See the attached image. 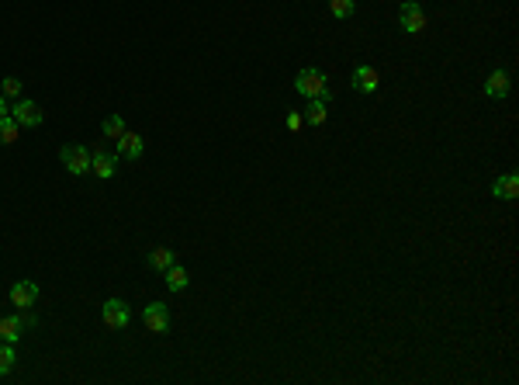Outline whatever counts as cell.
<instances>
[{"instance_id":"obj_3","label":"cell","mask_w":519,"mask_h":385,"mask_svg":"<svg viewBox=\"0 0 519 385\" xmlns=\"http://www.w3.org/2000/svg\"><path fill=\"white\" fill-rule=\"evenodd\" d=\"M90 171L108 181V177H115V171H118V157L108 146H97V149H90Z\"/></svg>"},{"instance_id":"obj_12","label":"cell","mask_w":519,"mask_h":385,"mask_svg":"<svg viewBox=\"0 0 519 385\" xmlns=\"http://www.w3.org/2000/svg\"><path fill=\"white\" fill-rule=\"evenodd\" d=\"M492 195L502 198V202H513V198L519 195V177L516 173H502V177H495V181H492Z\"/></svg>"},{"instance_id":"obj_22","label":"cell","mask_w":519,"mask_h":385,"mask_svg":"<svg viewBox=\"0 0 519 385\" xmlns=\"http://www.w3.org/2000/svg\"><path fill=\"white\" fill-rule=\"evenodd\" d=\"M287 128H291V132H298V128H301V115H298V111H291V115H287Z\"/></svg>"},{"instance_id":"obj_15","label":"cell","mask_w":519,"mask_h":385,"mask_svg":"<svg viewBox=\"0 0 519 385\" xmlns=\"http://www.w3.org/2000/svg\"><path fill=\"white\" fill-rule=\"evenodd\" d=\"M163 274H166V288H170V292H184V288L191 285V274H187V267H180V264L166 267Z\"/></svg>"},{"instance_id":"obj_17","label":"cell","mask_w":519,"mask_h":385,"mask_svg":"<svg viewBox=\"0 0 519 385\" xmlns=\"http://www.w3.org/2000/svg\"><path fill=\"white\" fill-rule=\"evenodd\" d=\"M18 132H21V126L7 115V118H0V146H11L14 139H18Z\"/></svg>"},{"instance_id":"obj_2","label":"cell","mask_w":519,"mask_h":385,"mask_svg":"<svg viewBox=\"0 0 519 385\" xmlns=\"http://www.w3.org/2000/svg\"><path fill=\"white\" fill-rule=\"evenodd\" d=\"M59 164H63L70 173L80 177V173L90 171V149H87V146H77V142H70V146L59 149Z\"/></svg>"},{"instance_id":"obj_18","label":"cell","mask_w":519,"mask_h":385,"mask_svg":"<svg viewBox=\"0 0 519 385\" xmlns=\"http://www.w3.org/2000/svg\"><path fill=\"white\" fill-rule=\"evenodd\" d=\"M329 11H332V18H339V21H346V18H354V11H357V4H354V0H329Z\"/></svg>"},{"instance_id":"obj_23","label":"cell","mask_w":519,"mask_h":385,"mask_svg":"<svg viewBox=\"0 0 519 385\" xmlns=\"http://www.w3.org/2000/svg\"><path fill=\"white\" fill-rule=\"evenodd\" d=\"M7 115H11V104H7V97L0 94V118H7Z\"/></svg>"},{"instance_id":"obj_21","label":"cell","mask_w":519,"mask_h":385,"mask_svg":"<svg viewBox=\"0 0 519 385\" xmlns=\"http://www.w3.org/2000/svg\"><path fill=\"white\" fill-rule=\"evenodd\" d=\"M0 94H4V97H18V94H21V80H18V77H7V80L0 84Z\"/></svg>"},{"instance_id":"obj_7","label":"cell","mask_w":519,"mask_h":385,"mask_svg":"<svg viewBox=\"0 0 519 385\" xmlns=\"http://www.w3.org/2000/svg\"><path fill=\"white\" fill-rule=\"evenodd\" d=\"M142 323L149 326V334H166V326H170V309H166V302H149V305L142 309Z\"/></svg>"},{"instance_id":"obj_1","label":"cell","mask_w":519,"mask_h":385,"mask_svg":"<svg viewBox=\"0 0 519 385\" xmlns=\"http://www.w3.org/2000/svg\"><path fill=\"white\" fill-rule=\"evenodd\" d=\"M294 90L301 94V97H325V101H332V90H329V77L315 70V66H305L298 77H294Z\"/></svg>"},{"instance_id":"obj_9","label":"cell","mask_w":519,"mask_h":385,"mask_svg":"<svg viewBox=\"0 0 519 385\" xmlns=\"http://www.w3.org/2000/svg\"><path fill=\"white\" fill-rule=\"evenodd\" d=\"M35 299H39V285L35 281H14L11 285V305L28 309V305H35Z\"/></svg>"},{"instance_id":"obj_14","label":"cell","mask_w":519,"mask_h":385,"mask_svg":"<svg viewBox=\"0 0 519 385\" xmlns=\"http://www.w3.org/2000/svg\"><path fill=\"white\" fill-rule=\"evenodd\" d=\"M325 118H329V101H325V97H312L301 122H305V126H322Z\"/></svg>"},{"instance_id":"obj_4","label":"cell","mask_w":519,"mask_h":385,"mask_svg":"<svg viewBox=\"0 0 519 385\" xmlns=\"http://www.w3.org/2000/svg\"><path fill=\"white\" fill-rule=\"evenodd\" d=\"M101 316H104V323H108L111 330H125V326L132 323V309H128L121 299H108V302H104Z\"/></svg>"},{"instance_id":"obj_13","label":"cell","mask_w":519,"mask_h":385,"mask_svg":"<svg viewBox=\"0 0 519 385\" xmlns=\"http://www.w3.org/2000/svg\"><path fill=\"white\" fill-rule=\"evenodd\" d=\"M377 80H381V77H377L374 66H357V70H354V87H357L360 94H374V90H377Z\"/></svg>"},{"instance_id":"obj_8","label":"cell","mask_w":519,"mask_h":385,"mask_svg":"<svg viewBox=\"0 0 519 385\" xmlns=\"http://www.w3.org/2000/svg\"><path fill=\"white\" fill-rule=\"evenodd\" d=\"M399 21H401V28H405V32H412V35L426 28V14H423V7H419L415 0H405V4H401Z\"/></svg>"},{"instance_id":"obj_16","label":"cell","mask_w":519,"mask_h":385,"mask_svg":"<svg viewBox=\"0 0 519 385\" xmlns=\"http://www.w3.org/2000/svg\"><path fill=\"white\" fill-rule=\"evenodd\" d=\"M177 264V257H173V250H166V247H156V250H149V267L153 271H166V267H173Z\"/></svg>"},{"instance_id":"obj_5","label":"cell","mask_w":519,"mask_h":385,"mask_svg":"<svg viewBox=\"0 0 519 385\" xmlns=\"http://www.w3.org/2000/svg\"><path fill=\"white\" fill-rule=\"evenodd\" d=\"M28 323L32 319H25V312H14V316H0V341L7 343H18L25 334H28Z\"/></svg>"},{"instance_id":"obj_6","label":"cell","mask_w":519,"mask_h":385,"mask_svg":"<svg viewBox=\"0 0 519 385\" xmlns=\"http://www.w3.org/2000/svg\"><path fill=\"white\" fill-rule=\"evenodd\" d=\"M11 118H14L21 128H35V126H42V118H45V115H42V108L35 104V101H28V97H25V101H18V104L11 108Z\"/></svg>"},{"instance_id":"obj_19","label":"cell","mask_w":519,"mask_h":385,"mask_svg":"<svg viewBox=\"0 0 519 385\" xmlns=\"http://www.w3.org/2000/svg\"><path fill=\"white\" fill-rule=\"evenodd\" d=\"M14 361H18V354H14V343L0 341V375H7V372L14 368Z\"/></svg>"},{"instance_id":"obj_11","label":"cell","mask_w":519,"mask_h":385,"mask_svg":"<svg viewBox=\"0 0 519 385\" xmlns=\"http://www.w3.org/2000/svg\"><path fill=\"white\" fill-rule=\"evenodd\" d=\"M115 142H118V157H125V160H139L142 149H146L142 135H139V132H128V128H125V135L115 139Z\"/></svg>"},{"instance_id":"obj_10","label":"cell","mask_w":519,"mask_h":385,"mask_svg":"<svg viewBox=\"0 0 519 385\" xmlns=\"http://www.w3.org/2000/svg\"><path fill=\"white\" fill-rule=\"evenodd\" d=\"M509 87H513V77H509L506 70H492L488 80H484V94L495 97V101H502V97L509 94Z\"/></svg>"},{"instance_id":"obj_20","label":"cell","mask_w":519,"mask_h":385,"mask_svg":"<svg viewBox=\"0 0 519 385\" xmlns=\"http://www.w3.org/2000/svg\"><path fill=\"white\" fill-rule=\"evenodd\" d=\"M104 135H108V139H121V135H125V122H121V115H111V118H104Z\"/></svg>"}]
</instances>
